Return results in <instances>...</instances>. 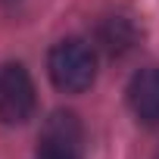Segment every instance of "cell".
I'll use <instances>...</instances> for the list:
<instances>
[{"instance_id":"obj_3","label":"cell","mask_w":159,"mask_h":159,"mask_svg":"<svg viewBox=\"0 0 159 159\" xmlns=\"http://www.w3.org/2000/svg\"><path fill=\"white\" fill-rule=\"evenodd\" d=\"M128 106L143 125H159V66L140 69L128 84Z\"/></svg>"},{"instance_id":"obj_7","label":"cell","mask_w":159,"mask_h":159,"mask_svg":"<svg viewBox=\"0 0 159 159\" xmlns=\"http://www.w3.org/2000/svg\"><path fill=\"white\" fill-rule=\"evenodd\" d=\"M156 159H159V153H156Z\"/></svg>"},{"instance_id":"obj_4","label":"cell","mask_w":159,"mask_h":159,"mask_svg":"<svg viewBox=\"0 0 159 159\" xmlns=\"http://www.w3.org/2000/svg\"><path fill=\"white\" fill-rule=\"evenodd\" d=\"M81 122L72 112H53L41 131V147L38 150H66V153H78L81 156Z\"/></svg>"},{"instance_id":"obj_5","label":"cell","mask_w":159,"mask_h":159,"mask_svg":"<svg viewBox=\"0 0 159 159\" xmlns=\"http://www.w3.org/2000/svg\"><path fill=\"white\" fill-rule=\"evenodd\" d=\"M97 41H100V47L109 56H122L125 50L134 47L137 31H134L131 19H125V16H106L100 22V28H97Z\"/></svg>"},{"instance_id":"obj_1","label":"cell","mask_w":159,"mask_h":159,"mask_svg":"<svg viewBox=\"0 0 159 159\" xmlns=\"http://www.w3.org/2000/svg\"><path fill=\"white\" fill-rule=\"evenodd\" d=\"M47 72L59 91L81 94L97 78V53L81 38H66V41L53 44V50L47 56Z\"/></svg>"},{"instance_id":"obj_2","label":"cell","mask_w":159,"mask_h":159,"mask_svg":"<svg viewBox=\"0 0 159 159\" xmlns=\"http://www.w3.org/2000/svg\"><path fill=\"white\" fill-rule=\"evenodd\" d=\"M38 109V91L22 62L0 66V122L22 125Z\"/></svg>"},{"instance_id":"obj_6","label":"cell","mask_w":159,"mask_h":159,"mask_svg":"<svg viewBox=\"0 0 159 159\" xmlns=\"http://www.w3.org/2000/svg\"><path fill=\"white\" fill-rule=\"evenodd\" d=\"M38 159H78V153H66V150H38Z\"/></svg>"}]
</instances>
